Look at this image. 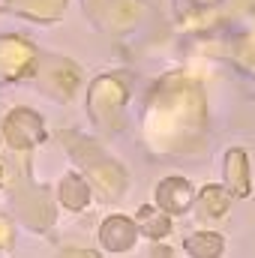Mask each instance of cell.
I'll return each instance as SVG.
<instances>
[{"label":"cell","mask_w":255,"mask_h":258,"mask_svg":"<svg viewBox=\"0 0 255 258\" xmlns=\"http://www.w3.org/2000/svg\"><path fill=\"white\" fill-rule=\"evenodd\" d=\"M159 204L165 207V210H171V213H183L186 207H189L192 201V189L186 180H180V177H171V180H165L162 186H159Z\"/></svg>","instance_id":"cell-1"},{"label":"cell","mask_w":255,"mask_h":258,"mask_svg":"<svg viewBox=\"0 0 255 258\" xmlns=\"http://www.w3.org/2000/svg\"><path fill=\"white\" fill-rule=\"evenodd\" d=\"M225 171H228L231 192L234 195H249V165H246V150H240V147L228 150Z\"/></svg>","instance_id":"cell-2"},{"label":"cell","mask_w":255,"mask_h":258,"mask_svg":"<svg viewBox=\"0 0 255 258\" xmlns=\"http://www.w3.org/2000/svg\"><path fill=\"white\" fill-rule=\"evenodd\" d=\"M222 237L219 234H210V231H201V234H195L186 240V249H189L192 258H216L222 252Z\"/></svg>","instance_id":"cell-3"},{"label":"cell","mask_w":255,"mask_h":258,"mask_svg":"<svg viewBox=\"0 0 255 258\" xmlns=\"http://www.w3.org/2000/svg\"><path fill=\"white\" fill-rule=\"evenodd\" d=\"M201 201H204V213H210V216H219V213H225L228 210V192L225 189H219V186H207L204 192H201Z\"/></svg>","instance_id":"cell-4"},{"label":"cell","mask_w":255,"mask_h":258,"mask_svg":"<svg viewBox=\"0 0 255 258\" xmlns=\"http://www.w3.org/2000/svg\"><path fill=\"white\" fill-rule=\"evenodd\" d=\"M141 222H144V231L150 234V237H162L165 231H168V219L165 216H156L153 210H141Z\"/></svg>","instance_id":"cell-5"}]
</instances>
